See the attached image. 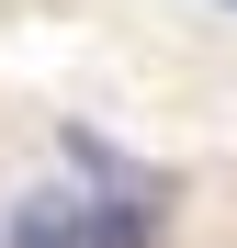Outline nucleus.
Returning a JSON list of instances; mask_svg holds the SVG:
<instances>
[{
    "mask_svg": "<svg viewBox=\"0 0 237 248\" xmlns=\"http://www.w3.org/2000/svg\"><path fill=\"white\" fill-rule=\"evenodd\" d=\"M12 248H91V215L57 203V192H34L23 215H12Z\"/></svg>",
    "mask_w": 237,
    "mask_h": 248,
    "instance_id": "f257e3e1",
    "label": "nucleus"
}]
</instances>
